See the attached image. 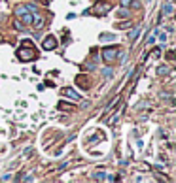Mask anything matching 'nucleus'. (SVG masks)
I'll return each mask as SVG.
<instances>
[{
	"mask_svg": "<svg viewBox=\"0 0 176 183\" xmlns=\"http://www.w3.org/2000/svg\"><path fill=\"white\" fill-rule=\"evenodd\" d=\"M63 94H65V96H68L70 100H76V102H78V100H80V94H78L76 91H74V89H70V87L63 89Z\"/></svg>",
	"mask_w": 176,
	"mask_h": 183,
	"instance_id": "obj_5",
	"label": "nucleus"
},
{
	"mask_svg": "<svg viewBox=\"0 0 176 183\" xmlns=\"http://www.w3.org/2000/svg\"><path fill=\"white\" fill-rule=\"evenodd\" d=\"M99 38H100V42H114V40H116L114 34H108V32H102Z\"/></svg>",
	"mask_w": 176,
	"mask_h": 183,
	"instance_id": "obj_8",
	"label": "nucleus"
},
{
	"mask_svg": "<svg viewBox=\"0 0 176 183\" xmlns=\"http://www.w3.org/2000/svg\"><path fill=\"white\" fill-rule=\"evenodd\" d=\"M44 2H45V4H49V2H51V0H44Z\"/></svg>",
	"mask_w": 176,
	"mask_h": 183,
	"instance_id": "obj_16",
	"label": "nucleus"
},
{
	"mask_svg": "<svg viewBox=\"0 0 176 183\" xmlns=\"http://www.w3.org/2000/svg\"><path fill=\"white\" fill-rule=\"evenodd\" d=\"M30 23H32L36 28L44 27V19H42V15H40L38 12H34V13H32V21H30Z\"/></svg>",
	"mask_w": 176,
	"mask_h": 183,
	"instance_id": "obj_6",
	"label": "nucleus"
},
{
	"mask_svg": "<svg viewBox=\"0 0 176 183\" xmlns=\"http://www.w3.org/2000/svg\"><path fill=\"white\" fill-rule=\"evenodd\" d=\"M42 47L45 49V51H49V49H55L57 47V40H55V36H48L42 42Z\"/></svg>",
	"mask_w": 176,
	"mask_h": 183,
	"instance_id": "obj_4",
	"label": "nucleus"
},
{
	"mask_svg": "<svg viewBox=\"0 0 176 183\" xmlns=\"http://www.w3.org/2000/svg\"><path fill=\"white\" fill-rule=\"evenodd\" d=\"M17 57L25 60V62H29V60H34L36 59V49L32 47V42L27 40V42H23V45L17 49Z\"/></svg>",
	"mask_w": 176,
	"mask_h": 183,
	"instance_id": "obj_1",
	"label": "nucleus"
},
{
	"mask_svg": "<svg viewBox=\"0 0 176 183\" xmlns=\"http://www.w3.org/2000/svg\"><path fill=\"white\" fill-rule=\"evenodd\" d=\"M172 13V4H167V6H165V15H170Z\"/></svg>",
	"mask_w": 176,
	"mask_h": 183,
	"instance_id": "obj_11",
	"label": "nucleus"
},
{
	"mask_svg": "<svg viewBox=\"0 0 176 183\" xmlns=\"http://www.w3.org/2000/svg\"><path fill=\"white\" fill-rule=\"evenodd\" d=\"M131 23H117V28H129Z\"/></svg>",
	"mask_w": 176,
	"mask_h": 183,
	"instance_id": "obj_13",
	"label": "nucleus"
},
{
	"mask_svg": "<svg viewBox=\"0 0 176 183\" xmlns=\"http://www.w3.org/2000/svg\"><path fill=\"white\" fill-rule=\"evenodd\" d=\"M95 177H97V179H104V172H99V174H95Z\"/></svg>",
	"mask_w": 176,
	"mask_h": 183,
	"instance_id": "obj_14",
	"label": "nucleus"
},
{
	"mask_svg": "<svg viewBox=\"0 0 176 183\" xmlns=\"http://www.w3.org/2000/svg\"><path fill=\"white\" fill-rule=\"evenodd\" d=\"M15 15H17L21 21H25V23L32 21V13L27 9V6H17V8H15Z\"/></svg>",
	"mask_w": 176,
	"mask_h": 183,
	"instance_id": "obj_2",
	"label": "nucleus"
},
{
	"mask_svg": "<svg viewBox=\"0 0 176 183\" xmlns=\"http://www.w3.org/2000/svg\"><path fill=\"white\" fill-rule=\"evenodd\" d=\"M102 59H104L106 62H114V60L117 59V49L116 47H104L102 49Z\"/></svg>",
	"mask_w": 176,
	"mask_h": 183,
	"instance_id": "obj_3",
	"label": "nucleus"
},
{
	"mask_svg": "<svg viewBox=\"0 0 176 183\" xmlns=\"http://www.w3.org/2000/svg\"><path fill=\"white\" fill-rule=\"evenodd\" d=\"M138 32H140V27H136V28H134V30H133V32H131V34H129V38H131V40H134V38H136V36H138Z\"/></svg>",
	"mask_w": 176,
	"mask_h": 183,
	"instance_id": "obj_10",
	"label": "nucleus"
},
{
	"mask_svg": "<svg viewBox=\"0 0 176 183\" xmlns=\"http://www.w3.org/2000/svg\"><path fill=\"white\" fill-rule=\"evenodd\" d=\"M157 72L161 74V76H165V74H169V66H165V64H161V66H159V68H157Z\"/></svg>",
	"mask_w": 176,
	"mask_h": 183,
	"instance_id": "obj_9",
	"label": "nucleus"
},
{
	"mask_svg": "<svg viewBox=\"0 0 176 183\" xmlns=\"http://www.w3.org/2000/svg\"><path fill=\"white\" fill-rule=\"evenodd\" d=\"M95 8H97V13H102V15L110 12V6H108V4H99V6H95Z\"/></svg>",
	"mask_w": 176,
	"mask_h": 183,
	"instance_id": "obj_7",
	"label": "nucleus"
},
{
	"mask_svg": "<svg viewBox=\"0 0 176 183\" xmlns=\"http://www.w3.org/2000/svg\"><path fill=\"white\" fill-rule=\"evenodd\" d=\"M15 28H17V30H23V25H21V21H15Z\"/></svg>",
	"mask_w": 176,
	"mask_h": 183,
	"instance_id": "obj_15",
	"label": "nucleus"
},
{
	"mask_svg": "<svg viewBox=\"0 0 176 183\" xmlns=\"http://www.w3.org/2000/svg\"><path fill=\"white\" fill-rule=\"evenodd\" d=\"M27 9H29V12H30V13H34V12H38V8H36V6H34V4H29V6H27Z\"/></svg>",
	"mask_w": 176,
	"mask_h": 183,
	"instance_id": "obj_12",
	"label": "nucleus"
}]
</instances>
